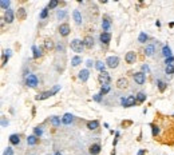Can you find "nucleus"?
Wrapping results in <instances>:
<instances>
[{
    "instance_id": "9b49d317",
    "label": "nucleus",
    "mask_w": 174,
    "mask_h": 155,
    "mask_svg": "<svg viewBox=\"0 0 174 155\" xmlns=\"http://www.w3.org/2000/svg\"><path fill=\"white\" fill-rule=\"evenodd\" d=\"M15 16H16V15H15V11L12 8H9L8 11H6L4 12V22H6L7 24H11L12 22H14V19H15Z\"/></svg>"
},
{
    "instance_id": "6e6d98bb",
    "label": "nucleus",
    "mask_w": 174,
    "mask_h": 155,
    "mask_svg": "<svg viewBox=\"0 0 174 155\" xmlns=\"http://www.w3.org/2000/svg\"><path fill=\"white\" fill-rule=\"evenodd\" d=\"M155 26L160 28V27H161V22H160V20H157V22H155Z\"/></svg>"
},
{
    "instance_id": "c85d7f7f",
    "label": "nucleus",
    "mask_w": 174,
    "mask_h": 155,
    "mask_svg": "<svg viewBox=\"0 0 174 155\" xmlns=\"http://www.w3.org/2000/svg\"><path fill=\"white\" fill-rule=\"evenodd\" d=\"M161 52H162V56H165V59L166 57H170V56H173V52H171V48L168 46V44H165V46H162V50H161Z\"/></svg>"
},
{
    "instance_id": "1a4fd4ad",
    "label": "nucleus",
    "mask_w": 174,
    "mask_h": 155,
    "mask_svg": "<svg viewBox=\"0 0 174 155\" xmlns=\"http://www.w3.org/2000/svg\"><path fill=\"white\" fill-rule=\"evenodd\" d=\"M99 42L102 43V46H109L111 42V34L110 32H101V35H99Z\"/></svg>"
},
{
    "instance_id": "680f3d73",
    "label": "nucleus",
    "mask_w": 174,
    "mask_h": 155,
    "mask_svg": "<svg viewBox=\"0 0 174 155\" xmlns=\"http://www.w3.org/2000/svg\"><path fill=\"white\" fill-rule=\"evenodd\" d=\"M32 155H35V154H32Z\"/></svg>"
},
{
    "instance_id": "cd10ccee",
    "label": "nucleus",
    "mask_w": 174,
    "mask_h": 155,
    "mask_svg": "<svg viewBox=\"0 0 174 155\" xmlns=\"http://www.w3.org/2000/svg\"><path fill=\"white\" fill-rule=\"evenodd\" d=\"M106 62H102V60H96L95 62V68L99 71V74L101 72H106Z\"/></svg>"
},
{
    "instance_id": "6e6552de",
    "label": "nucleus",
    "mask_w": 174,
    "mask_h": 155,
    "mask_svg": "<svg viewBox=\"0 0 174 155\" xmlns=\"http://www.w3.org/2000/svg\"><path fill=\"white\" fill-rule=\"evenodd\" d=\"M58 31H59V35H60V36H63V37L68 36V35H70V32H71V28H70V24H68V23H62L60 26H59Z\"/></svg>"
},
{
    "instance_id": "393cba45",
    "label": "nucleus",
    "mask_w": 174,
    "mask_h": 155,
    "mask_svg": "<svg viewBox=\"0 0 174 155\" xmlns=\"http://www.w3.org/2000/svg\"><path fill=\"white\" fill-rule=\"evenodd\" d=\"M67 16H68V14H67L66 9H59V11H56V19H58L59 22L66 20Z\"/></svg>"
},
{
    "instance_id": "8fccbe9b",
    "label": "nucleus",
    "mask_w": 174,
    "mask_h": 155,
    "mask_svg": "<svg viewBox=\"0 0 174 155\" xmlns=\"http://www.w3.org/2000/svg\"><path fill=\"white\" fill-rule=\"evenodd\" d=\"M86 66H87V68H91V67H95V62H93L91 59H88V60L86 62Z\"/></svg>"
},
{
    "instance_id": "4468645a",
    "label": "nucleus",
    "mask_w": 174,
    "mask_h": 155,
    "mask_svg": "<svg viewBox=\"0 0 174 155\" xmlns=\"http://www.w3.org/2000/svg\"><path fill=\"white\" fill-rule=\"evenodd\" d=\"M125 62L127 64H134L137 62V54L134 51H129L127 54L125 55Z\"/></svg>"
},
{
    "instance_id": "bb28decb",
    "label": "nucleus",
    "mask_w": 174,
    "mask_h": 155,
    "mask_svg": "<svg viewBox=\"0 0 174 155\" xmlns=\"http://www.w3.org/2000/svg\"><path fill=\"white\" fill-rule=\"evenodd\" d=\"M150 127H151V134H153L154 138L160 136V134H161V127L158 126V124H155V123H151Z\"/></svg>"
},
{
    "instance_id": "f3484780",
    "label": "nucleus",
    "mask_w": 174,
    "mask_h": 155,
    "mask_svg": "<svg viewBox=\"0 0 174 155\" xmlns=\"http://www.w3.org/2000/svg\"><path fill=\"white\" fill-rule=\"evenodd\" d=\"M74 118H75V116H74L71 112H66V114L63 115V118H62V123L66 124V126H70V124L74 122Z\"/></svg>"
},
{
    "instance_id": "4be33fe9",
    "label": "nucleus",
    "mask_w": 174,
    "mask_h": 155,
    "mask_svg": "<svg viewBox=\"0 0 174 155\" xmlns=\"http://www.w3.org/2000/svg\"><path fill=\"white\" fill-rule=\"evenodd\" d=\"M55 46H56V44L54 43V40H52L51 37H46V39H44V48H46L47 51L54 50V48H55Z\"/></svg>"
},
{
    "instance_id": "864d4df0",
    "label": "nucleus",
    "mask_w": 174,
    "mask_h": 155,
    "mask_svg": "<svg viewBox=\"0 0 174 155\" xmlns=\"http://www.w3.org/2000/svg\"><path fill=\"white\" fill-rule=\"evenodd\" d=\"M4 54H6L8 57H11V55H12V50H11V48H7V50H4Z\"/></svg>"
},
{
    "instance_id": "7ed1b4c3",
    "label": "nucleus",
    "mask_w": 174,
    "mask_h": 155,
    "mask_svg": "<svg viewBox=\"0 0 174 155\" xmlns=\"http://www.w3.org/2000/svg\"><path fill=\"white\" fill-rule=\"evenodd\" d=\"M121 104L122 107H125V108H130V107H134L137 103V98L134 96V95H129V96H123V98L121 99Z\"/></svg>"
},
{
    "instance_id": "603ef678",
    "label": "nucleus",
    "mask_w": 174,
    "mask_h": 155,
    "mask_svg": "<svg viewBox=\"0 0 174 155\" xmlns=\"http://www.w3.org/2000/svg\"><path fill=\"white\" fill-rule=\"evenodd\" d=\"M59 90H60V86H59V84H55V86L52 87V90H51V92H52V95H55L56 92L59 91Z\"/></svg>"
},
{
    "instance_id": "412c9836",
    "label": "nucleus",
    "mask_w": 174,
    "mask_h": 155,
    "mask_svg": "<svg viewBox=\"0 0 174 155\" xmlns=\"http://www.w3.org/2000/svg\"><path fill=\"white\" fill-rule=\"evenodd\" d=\"M116 87L119 90H123V88H127L129 87V80L126 78H119L118 80H116Z\"/></svg>"
},
{
    "instance_id": "bf43d9fd",
    "label": "nucleus",
    "mask_w": 174,
    "mask_h": 155,
    "mask_svg": "<svg viewBox=\"0 0 174 155\" xmlns=\"http://www.w3.org/2000/svg\"><path fill=\"white\" fill-rule=\"evenodd\" d=\"M110 155H115V149H114L113 151H111V154H110Z\"/></svg>"
},
{
    "instance_id": "79ce46f5",
    "label": "nucleus",
    "mask_w": 174,
    "mask_h": 155,
    "mask_svg": "<svg viewBox=\"0 0 174 155\" xmlns=\"http://www.w3.org/2000/svg\"><path fill=\"white\" fill-rule=\"evenodd\" d=\"M131 124H133V121H123L121 123V126H122V128H127V127H130Z\"/></svg>"
},
{
    "instance_id": "473e14b6",
    "label": "nucleus",
    "mask_w": 174,
    "mask_h": 155,
    "mask_svg": "<svg viewBox=\"0 0 174 155\" xmlns=\"http://www.w3.org/2000/svg\"><path fill=\"white\" fill-rule=\"evenodd\" d=\"M157 87H158V91L160 92H165L166 88H168V83H165L161 79H157Z\"/></svg>"
},
{
    "instance_id": "4c0bfd02",
    "label": "nucleus",
    "mask_w": 174,
    "mask_h": 155,
    "mask_svg": "<svg viewBox=\"0 0 174 155\" xmlns=\"http://www.w3.org/2000/svg\"><path fill=\"white\" fill-rule=\"evenodd\" d=\"M48 12H50V9L47 8V7H44V8L42 9V12L39 14V19H42V20L47 19V17H48Z\"/></svg>"
},
{
    "instance_id": "a19ab883",
    "label": "nucleus",
    "mask_w": 174,
    "mask_h": 155,
    "mask_svg": "<svg viewBox=\"0 0 174 155\" xmlns=\"http://www.w3.org/2000/svg\"><path fill=\"white\" fill-rule=\"evenodd\" d=\"M8 60H9V57L7 56L3 51V54H1V67H6V64L8 63Z\"/></svg>"
},
{
    "instance_id": "4d7b16f0",
    "label": "nucleus",
    "mask_w": 174,
    "mask_h": 155,
    "mask_svg": "<svg viewBox=\"0 0 174 155\" xmlns=\"http://www.w3.org/2000/svg\"><path fill=\"white\" fill-rule=\"evenodd\" d=\"M169 27H170V28H173V27H174V22H170V23H169Z\"/></svg>"
},
{
    "instance_id": "13d9d810",
    "label": "nucleus",
    "mask_w": 174,
    "mask_h": 155,
    "mask_svg": "<svg viewBox=\"0 0 174 155\" xmlns=\"http://www.w3.org/2000/svg\"><path fill=\"white\" fill-rule=\"evenodd\" d=\"M54 155H62V152H60V151H56V152H55V154H54Z\"/></svg>"
},
{
    "instance_id": "09e8293b",
    "label": "nucleus",
    "mask_w": 174,
    "mask_h": 155,
    "mask_svg": "<svg viewBox=\"0 0 174 155\" xmlns=\"http://www.w3.org/2000/svg\"><path fill=\"white\" fill-rule=\"evenodd\" d=\"M93 99H94L95 102H98V103H101V102H102V95H101V94H95V95L93 96Z\"/></svg>"
},
{
    "instance_id": "c03bdc74",
    "label": "nucleus",
    "mask_w": 174,
    "mask_h": 155,
    "mask_svg": "<svg viewBox=\"0 0 174 155\" xmlns=\"http://www.w3.org/2000/svg\"><path fill=\"white\" fill-rule=\"evenodd\" d=\"M141 71H142L143 74H149V72H150V67H149V64H143V66L141 67Z\"/></svg>"
},
{
    "instance_id": "a211bd4d",
    "label": "nucleus",
    "mask_w": 174,
    "mask_h": 155,
    "mask_svg": "<svg viewBox=\"0 0 174 155\" xmlns=\"http://www.w3.org/2000/svg\"><path fill=\"white\" fill-rule=\"evenodd\" d=\"M8 141L12 146H19V144H20V135L19 134H11Z\"/></svg>"
},
{
    "instance_id": "3c124183",
    "label": "nucleus",
    "mask_w": 174,
    "mask_h": 155,
    "mask_svg": "<svg viewBox=\"0 0 174 155\" xmlns=\"http://www.w3.org/2000/svg\"><path fill=\"white\" fill-rule=\"evenodd\" d=\"M8 119H6V116H1V127H7L8 126Z\"/></svg>"
},
{
    "instance_id": "0eeeda50",
    "label": "nucleus",
    "mask_w": 174,
    "mask_h": 155,
    "mask_svg": "<svg viewBox=\"0 0 174 155\" xmlns=\"http://www.w3.org/2000/svg\"><path fill=\"white\" fill-rule=\"evenodd\" d=\"M102 29H103V32H109L111 28V17L109 16V15H103V19H102Z\"/></svg>"
},
{
    "instance_id": "a878e982",
    "label": "nucleus",
    "mask_w": 174,
    "mask_h": 155,
    "mask_svg": "<svg viewBox=\"0 0 174 155\" xmlns=\"http://www.w3.org/2000/svg\"><path fill=\"white\" fill-rule=\"evenodd\" d=\"M16 17H17V20H22V22L26 20V17H27V11L23 8V7L17 9V12H16Z\"/></svg>"
},
{
    "instance_id": "58836bf2",
    "label": "nucleus",
    "mask_w": 174,
    "mask_h": 155,
    "mask_svg": "<svg viewBox=\"0 0 174 155\" xmlns=\"http://www.w3.org/2000/svg\"><path fill=\"white\" fill-rule=\"evenodd\" d=\"M58 6H59V1H58V0H51V1L47 4V8H48V9H54V8H56Z\"/></svg>"
},
{
    "instance_id": "423d86ee",
    "label": "nucleus",
    "mask_w": 174,
    "mask_h": 155,
    "mask_svg": "<svg viewBox=\"0 0 174 155\" xmlns=\"http://www.w3.org/2000/svg\"><path fill=\"white\" fill-rule=\"evenodd\" d=\"M106 66L109 67V68H116V67L119 66V57L118 56H107V59H106Z\"/></svg>"
},
{
    "instance_id": "de8ad7c7",
    "label": "nucleus",
    "mask_w": 174,
    "mask_h": 155,
    "mask_svg": "<svg viewBox=\"0 0 174 155\" xmlns=\"http://www.w3.org/2000/svg\"><path fill=\"white\" fill-rule=\"evenodd\" d=\"M118 138H119V131H115V138H114V141H113V147L114 149H115L116 143H118Z\"/></svg>"
},
{
    "instance_id": "f03ea898",
    "label": "nucleus",
    "mask_w": 174,
    "mask_h": 155,
    "mask_svg": "<svg viewBox=\"0 0 174 155\" xmlns=\"http://www.w3.org/2000/svg\"><path fill=\"white\" fill-rule=\"evenodd\" d=\"M70 47H71V50H73L74 52H76V54H82L83 50L86 48L83 44V40H81V39H73V40L70 42Z\"/></svg>"
},
{
    "instance_id": "7c9ffc66",
    "label": "nucleus",
    "mask_w": 174,
    "mask_h": 155,
    "mask_svg": "<svg viewBox=\"0 0 174 155\" xmlns=\"http://www.w3.org/2000/svg\"><path fill=\"white\" fill-rule=\"evenodd\" d=\"M82 62H83V59L79 55H75V56L71 57V66L73 67H78L79 64H82Z\"/></svg>"
},
{
    "instance_id": "a18cd8bd",
    "label": "nucleus",
    "mask_w": 174,
    "mask_h": 155,
    "mask_svg": "<svg viewBox=\"0 0 174 155\" xmlns=\"http://www.w3.org/2000/svg\"><path fill=\"white\" fill-rule=\"evenodd\" d=\"M165 64H166V66H170V64H174V56L166 57V59H165Z\"/></svg>"
},
{
    "instance_id": "ddd939ff",
    "label": "nucleus",
    "mask_w": 174,
    "mask_h": 155,
    "mask_svg": "<svg viewBox=\"0 0 174 155\" xmlns=\"http://www.w3.org/2000/svg\"><path fill=\"white\" fill-rule=\"evenodd\" d=\"M83 44L86 48L91 50L94 47V44H95V40H94V37L91 36V35H86V36L83 37Z\"/></svg>"
},
{
    "instance_id": "c756f323",
    "label": "nucleus",
    "mask_w": 174,
    "mask_h": 155,
    "mask_svg": "<svg viewBox=\"0 0 174 155\" xmlns=\"http://www.w3.org/2000/svg\"><path fill=\"white\" fill-rule=\"evenodd\" d=\"M135 98H137V103L138 104H142L143 102H146V99H147V95L145 94V92H138V94L135 95Z\"/></svg>"
},
{
    "instance_id": "b1692460",
    "label": "nucleus",
    "mask_w": 174,
    "mask_h": 155,
    "mask_svg": "<svg viewBox=\"0 0 174 155\" xmlns=\"http://www.w3.org/2000/svg\"><path fill=\"white\" fill-rule=\"evenodd\" d=\"M86 126H87V128L90 130V131H95V130H98L99 128V121H88L86 123Z\"/></svg>"
},
{
    "instance_id": "c9c22d12",
    "label": "nucleus",
    "mask_w": 174,
    "mask_h": 155,
    "mask_svg": "<svg viewBox=\"0 0 174 155\" xmlns=\"http://www.w3.org/2000/svg\"><path fill=\"white\" fill-rule=\"evenodd\" d=\"M9 6H11V1H9V0H1V1H0V7H1V9H4V12L8 11Z\"/></svg>"
},
{
    "instance_id": "5701e85b",
    "label": "nucleus",
    "mask_w": 174,
    "mask_h": 155,
    "mask_svg": "<svg viewBox=\"0 0 174 155\" xmlns=\"http://www.w3.org/2000/svg\"><path fill=\"white\" fill-rule=\"evenodd\" d=\"M39 143V138L38 136H36V135H28V136H27V144H28V146H36V144Z\"/></svg>"
},
{
    "instance_id": "72a5a7b5",
    "label": "nucleus",
    "mask_w": 174,
    "mask_h": 155,
    "mask_svg": "<svg viewBox=\"0 0 174 155\" xmlns=\"http://www.w3.org/2000/svg\"><path fill=\"white\" fill-rule=\"evenodd\" d=\"M50 122H51V124L54 127H59L60 126V123H62V119L59 118V116H55V115H54V116L50 118Z\"/></svg>"
},
{
    "instance_id": "aec40b11",
    "label": "nucleus",
    "mask_w": 174,
    "mask_h": 155,
    "mask_svg": "<svg viewBox=\"0 0 174 155\" xmlns=\"http://www.w3.org/2000/svg\"><path fill=\"white\" fill-rule=\"evenodd\" d=\"M50 96H54L52 92L51 91H44V92H40V94L36 95V96H35V100H46V99H48Z\"/></svg>"
},
{
    "instance_id": "e433bc0d",
    "label": "nucleus",
    "mask_w": 174,
    "mask_h": 155,
    "mask_svg": "<svg viewBox=\"0 0 174 155\" xmlns=\"http://www.w3.org/2000/svg\"><path fill=\"white\" fill-rule=\"evenodd\" d=\"M43 132H44L43 126H36V127L34 128V135H36L38 138H40L42 135H43Z\"/></svg>"
},
{
    "instance_id": "052dcab7",
    "label": "nucleus",
    "mask_w": 174,
    "mask_h": 155,
    "mask_svg": "<svg viewBox=\"0 0 174 155\" xmlns=\"http://www.w3.org/2000/svg\"><path fill=\"white\" fill-rule=\"evenodd\" d=\"M173 118H174V114H173Z\"/></svg>"
},
{
    "instance_id": "dca6fc26",
    "label": "nucleus",
    "mask_w": 174,
    "mask_h": 155,
    "mask_svg": "<svg viewBox=\"0 0 174 155\" xmlns=\"http://www.w3.org/2000/svg\"><path fill=\"white\" fill-rule=\"evenodd\" d=\"M78 78H79V80H81V82L86 83V82L88 80V78H90V71H88L87 68L81 70V71H79V74H78Z\"/></svg>"
},
{
    "instance_id": "2f4dec72",
    "label": "nucleus",
    "mask_w": 174,
    "mask_h": 155,
    "mask_svg": "<svg viewBox=\"0 0 174 155\" xmlns=\"http://www.w3.org/2000/svg\"><path fill=\"white\" fill-rule=\"evenodd\" d=\"M149 39H150V36H149L146 32H139V35H138V42L139 43L145 44V43H147Z\"/></svg>"
},
{
    "instance_id": "6ab92c4d",
    "label": "nucleus",
    "mask_w": 174,
    "mask_h": 155,
    "mask_svg": "<svg viewBox=\"0 0 174 155\" xmlns=\"http://www.w3.org/2000/svg\"><path fill=\"white\" fill-rule=\"evenodd\" d=\"M101 150H102V147L99 143H93L88 147V152H90L91 155H98L99 152H101Z\"/></svg>"
},
{
    "instance_id": "f8f14e48",
    "label": "nucleus",
    "mask_w": 174,
    "mask_h": 155,
    "mask_svg": "<svg viewBox=\"0 0 174 155\" xmlns=\"http://www.w3.org/2000/svg\"><path fill=\"white\" fill-rule=\"evenodd\" d=\"M73 19L76 26H82L83 24V17H82V14L79 9H74L73 11Z\"/></svg>"
},
{
    "instance_id": "37998d69",
    "label": "nucleus",
    "mask_w": 174,
    "mask_h": 155,
    "mask_svg": "<svg viewBox=\"0 0 174 155\" xmlns=\"http://www.w3.org/2000/svg\"><path fill=\"white\" fill-rule=\"evenodd\" d=\"M3 155H14V149H12L11 146H8L6 150H4Z\"/></svg>"
},
{
    "instance_id": "5fc2aeb1",
    "label": "nucleus",
    "mask_w": 174,
    "mask_h": 155,
    "mask_svg": "<svg viewBox=\"0 0 174 155\" xmlns=\"http://www.w3.org/2000/svg\"><path fill=\"white\" fill-rule=\"evenodd\" d=\"M145 154H146V150L145 149H141L138 152H137V155H145Z\"/></svg>"
},
{
    "instance_id": "20e7f679",
    "label": "nucleus",
    "mask_w": 174,
    "mask_h": 155,
    "mask_svg": "<svg viewBox=\"0 0 174 155\" xmlns=\"http://www.w3.org/2000/svg\"><path fill=\"white\" fill-rule=\"evenodd\" d=\"M133 79L138 86H143V84L146 83V74H143L142 71L135 72V74L133 75Z\"/></svg>"
},
{
    "instance_id": "f704fd0d",
    "label": "nucleus",
    "mask_w": 174,
    "mask_h": 155,
    "mask_svg": "<svg viewBox=\"0 0 174 155\" xmlns=\"http://www.w3.org/2000/svg\"><path fill=\"white\" fill-rule=\"evenodd\" d=\"M110 91H111V86H110V84H103V86L101 87V91H99V94H101L102 96H104V95L109 94Z\"/></svg>"
},
{
    "instance_id": "ea45409f",
    "label": "nucleus",
    "mask_w": 174,
    "mask_h": 155,
    "mask_svg": "<svg viewBox=\"0 0 174 155\" xmlns=\"http://www.w3.org/2000/svg\"><path fill=\"white\" fill-rule=\"evenodd\" d=\"M165 74L166 75H174V64H170V66L165 67Z\"/></svg>"
},
{
    "instance_id": "9d476101",
    "label": "nucleus",
    "mask_w": 174,
    "mask_h": 155,
    "mask_svg": "<svg viewBox=\"0 0 174 155\" xmlns=\"http://www.w3.org/2000/svg\"><path fill=\"white\" fill-rule=\"evenodd\" d=\"M143 52H145V55H146L147 57L154 56V54H155V44H154V43L146 44L145 48H143Z\"/></svg>"
},
{
    "instance_id": "f257e3e1",
    "label": "nucleus",
    "mask_w": 174,
    "mask_h": 155,
    "mask_svg": "<svg viewBox=\"0 0 174 155\" xmlns=\"http://www.w3.org/2000/svg\"><path fill=\"white\" fill-rule=\"evenodd\" d=\"M24 84L29 88H36L39 86V78L35 74H27L26 79H24Z\"/></svg>"
},
{
    "instance_id": "2eb2a0df",
    "label": "nucleus",
    "mask_w": 174,
    "mask_h": 155,
    "mask_svg": "<svg viewBox=\"0 0 174 155\" xmlns=\"http://www.w3.org/2000/svg\"><path fill=\"white\" fill-rule=\"evenodd\" d=\"M43 47H38V46H32V57L34 59H39V57L43 56Z\"/></svg>"
},
{
    "instance_id": "39448f33",
    "label": "nucleus",
    "mask_w": 174,
    "mask_h": 155,
    "mask_svg": "<svg viewBox=\"0 0 174 155\" xmlns=\"http://www.w3.org/2000/svg\"><path fill=\"white\" fill-rule=\"evenodd\" d=\"M98 82L103 86V84H110L111 83V75L109 74L107 71L106 72H101L98 75Z\"/></svg>"
},
{
    "instance_id": "49530a36",
    "label": "nucleus",
    "mask_w": 174,
    "mask_h": 155,
    "mask_svg": "<svg viewBox=\"0 0 174 155\" xmlns=\"http://www.w3.org/2000/svg\"><path fill=\"white\" fill-rule=\"evenodd\" d=\"M56 51H59V52H64V46H63V43L62 42H59V43H56Z\"/></svg>"
}]
</instances>
